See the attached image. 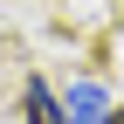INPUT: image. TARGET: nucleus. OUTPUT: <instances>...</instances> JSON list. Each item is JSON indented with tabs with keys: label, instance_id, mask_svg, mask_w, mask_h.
<instances>
[{
	"label": "nucleus",
	"instance_id": "obj_2",
	"mask_svg": "<svg viewBox=\"0 0 124 124\" xmlns=\"http://www.w3.org/2000/svg\"><path fill=\"white\" fill-rule=\"evenodd\" d=\"M103 110H110V103H103L97 83H76V90H69V117H76V124H103Z\"/></svg>",
	"mask_w": 124,
	"mask_h": 124
},
{
	"label": "nucleus",
	"instance_id": "obj_3",
	"mask_svg": "<svg viewBox=\"0 0 124 124\" xmlns=\"http://www.w3.org/2000/svg\"><path fill=\"white\" fill-rule=\"evenodd\" d=\"M103 124H124V110H103Z\"/></svg>",
	"mask_w": 124,
	"mask_h": 124
},
{
	"label": "nucleus",
	"instance_id": "obj_1",
	"mask_svg": "<svg viewBox=\"0 0 124 124\" xmlns=\"http://www.w3.org/2000/svg\"><path fill=\"white\" fill-rule=\"evenodd\" d=\"M28 124H69V103H55L41 76H28Z\"/></svg>",
	"mask_w": 124,
	"mask_h": 124
}]
</instances>
